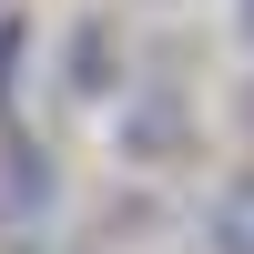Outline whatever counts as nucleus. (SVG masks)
Listing matches in <instances>:
<instances>
[{"instance_id":"1","label":"nucleus","mask_w":254,"mask_h":254,"mask_svg":"<svg viewBox=\"0 0 254 254\" xmlns=\"http://www.w3.org/2000/svg\"><path fill=\"white\" fill-rule=\"evenodd\" d=\"M183 142H193V112H183V92H163V81L112 112V153L122 163H173Z\"/></svg>"},{"instance_id":"6","label":"nucleus","mask_w":254,"mask_h":254,"mask_svg":"<svg viewBox=\"0 0 254 254\" xmlns=\"http://www.w3.org/2000/svg\"><path fill=\"white\" fill-rule=\"evenodd\" d=\"M234 122H244V142H254V92H234Z\"/></svg>"},{"instance_id":"2","label":"nucleus","mask_w":254,"mask_h":254,"mask_svg":"<svg viewBox=\"0 0 254 254\" xmlns=\"http://www.w3.org/2000/svg\"><path fill=\"white\" fill-rule=\"evenodd\" d=\"M51 214V153L31 132H0V224H41Z\"/></svg>"},{"instance_id":"5","label":"nucleus","mask_w":254,"mask_h":254,"mask_svg":"<svg viewBox=\"0 0 254 254\" xmlns=\"http://www.w3.org/2000/svg\"><path fill=\"white\" fill-rule=\"evenodd\" d=\"M234 41H244V51H254V0H234Z\"/></svg>"},{"instance_id":"3","label":"nucleus","mask_w":254,"mask_h":254,"mask_svg":"<svg viewBox=\"0 0 254 254\" xmlns=\"http://www.w3.org/2000/svg\"><path fill=\"white\" fill-rule=\"evenodd\" d=\"M203 234H214V254H254V183H224V203L203 214Z\"/></svg>"},{"instance_id":"4","label":"nucleus","mask_w":254,"mask_h":254,"mask_svg":"<svg viewBox=\"0 0 254 254\" xmlns=\"http://www.w3.org/2000/svg\"><path fill=\"white\" fill-rule=\"evenodd\" d=\"M102 71H112V41H102V31H81V51H71V81H81V92H92Z\"/></svg>"}]
</instances>
